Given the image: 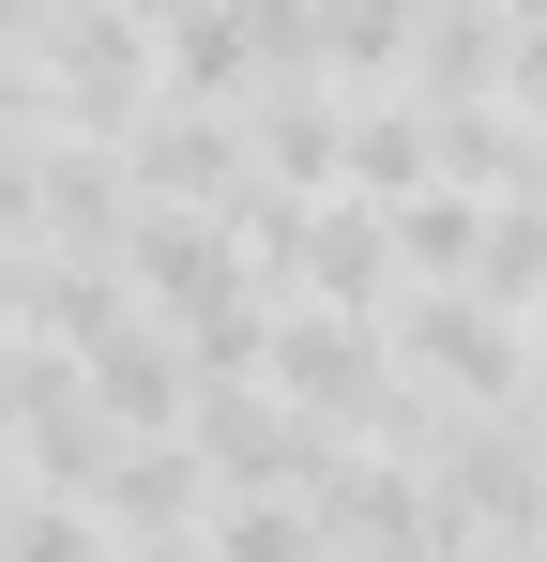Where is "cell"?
Returning a JSON list of instances; mask_svg holds the SVG:
<instances>
[{"label": "cell", "mask_w": 547, "mask_h": 562, "mask_svg": "<svg viewBox=\"0 0 547 562\" xmlns=\"http://www.w3.org/2000/svg\"><path fill=\"white\" fill-rule=\"evenodd\" d=\"M395 350L442 380V395H487V411H517V395H533L517 304H487V289H442V274H426V304H395Z\"/></svg>", "instance_id": "cell-1"}, {"label": "cell", "mask_w": 547, "mask_h": 562, "mask_svg": "<svg viewBox=\"0 0 547 562\" xmlns=\"http://www.w3.org/2000/svg\"><path fill=\"white\" fill-rule=\"evenodd\" d=\"M533 304H547V274H533Z\"/></svg>", "instance_id": "cell-2"}]
</instances>
